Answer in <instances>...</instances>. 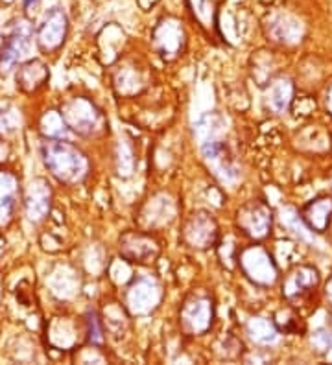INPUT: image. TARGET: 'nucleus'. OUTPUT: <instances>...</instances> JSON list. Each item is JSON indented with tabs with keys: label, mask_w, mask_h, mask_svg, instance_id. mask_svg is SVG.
I'll use <instances>...</instances> for the list:
<instances>
[{
	"label": "nucleus",
	"mask_w": 332,
	"mask_h": 365,
	"mask_svg": "<svg viewBox=\"0 0 332 365\" xmlns=\"http://www.w3.org/2000/svg\"><path fill=\"white\" fill-rule=\"evenodd\" d=\"M66 122L63 120L61 113L50 111L49 115L43 116L41 120V130L49 138H63L66 135Z\"/></svg>",
	"instance_id": "obj_21"
},
{
	"label": "nucleus",
	"mask_w": 332,
	"mask_h": 365,
	"mask_svg": "<svg viewBox=\"0 0 332 365\" xmlns=\"http://www.w3.org/2000/svg\"><path fill=\"white\" fill-rule=\"evenodd\" d=\"M203 157L205 160H208V163L213 165L214 172H216L221 179L236 178V172H238V170L233 165V160L227 157L226 148L221 146L220 143L211 140V143L203 148Z\"/></svg>",
	"instance_id": "obj_17"
},
{
	"label": "nucleus",
	"mask_w": 332,
	"mask_h": 365,
	"mask_svg": "<svg viewBox=\"0 0 332 365\" xmlns=\"http://www.w3.org/2000/svg\"><path fill=\"white\" fill-rule=\"evenodd\" d=\"M249 334L255 341L258 343H271L275 338H277V330L271 325L268 319H253L249 323Z\"/></svg>",
	"instance_id": "obj_23"
},
{
	"label": "nucleus",
	"mask_w": 332,
	"mask_h": 365,
	"mask_svg": "<svg viewBox=\"0 0 332 365\" xmlns=\"http://www.w3.org/2000/svg\"><path fill=\"white\" fill-rule=\"evenodd\" d=\"M319 284V273L312 266H297L283 284V295L288 301L303 299Z\"/></svg>",
	"instance_id": "obj_10"
},
{
	"label": "nucleus",
	"mask_w": 332,
	"mask_h": 365,
	"mask_svg": "<svg viewBox=\"0 0 332 365\" xmlns=\"http://www.w3.org/2000/svg\"><path fill=\"white\" fill-rule=\"evenodd\" d=\"M327 299L332 303V279L328 281V284H327Z\"/></svg>",
	"instance_id": "obj_31"
},
{
	"label": "nucleus",
	"mask_w": 332,
	"mask_h": 365,
	"mask_svg": "<svg viewBox=\"0 0 332 365\" xmlns=\"http://www.w3.org/2000/svg\"><path fill=\"white\" fill-rule=\"evenodd\" d=\"M6 155H8V146H6L4 140L0 138V163L6 159Z\"/></svg>",
	"instance_id": "obj_29"
},
{
	"label": "nucleus",
	"mask_w": 332,
	"mask_h": 365,
	"mask_svg": "<svg viewBox=\"0 0 332 365\" xmlns=\"http://www.w3.org/2000/svg\"><path fill=\"white\" fill-rule=\"evenodd\" d=\"M43 160L50 174L66 185L84 181L89 174V160L76 146L50 138L43 144Z\"/></svg>",
	"instance_id": "obj_1"
},
{
	"label": "nucleus",
	"mask_w": 332,
	"mask_h": 365,
	"mask_svg": "<svg viewBox=\"0 0 332 365\" xmlns=\"http://www.w3.org/2000/svg\"><path fill=\"white\" fill-rule=\"evenodd\" d=\"M89 332H91V339H94L96 343L102 341V332H100V329H98V321L96 317L91 316L89 317Z\"/></svg>",
	"instance_id": "obj_28"
},
{
	"label": "nucleus",
	"mask_w": 332,
	"mask_h": 365,
	"mask_svg": "<svg viewBox=\"0 0 332 365\" xmlns=\"http://www.w3.org/2000/svg\"><path fill=\"white\" fill-rule=\"evenodd\" d=\"M188 8L192 9L194 17L198 19L201 24H207L208 21L213 23L214 19V4L213 0H186Z\"/></svg>",
	"instance_id": "obj_24"
},
{
	"label": "nucleus",
	"mask_w": 332,
	"mask_h": 365,
	"mask_svg": "<svg viewBox=\"0 0 332 365\" xmlns=\"http://www.w3.org/2000/svg\"><path fill=\"white\" fill-rule=\"evenodd\" d=\"M69 34V15L63 6H50L44 9L36 28L37 45L43 52L52 53L61 48Z\"/></svg>",
	"instance_id": "obj_3"
},
{
	"label": "nucleus",
	"mask_w": 332,
	"mask_h": 365,
	"mask_svg": "<svg viewBox=\"0 0 332 365\" xmlns=\"http://www.w3.org/2000/svg\"><path fill=\"white\" fill-rule=\"evenodd\" d=\"M275 319H277V325H279V329L284 330V332H290V334H293V332H299V329H303L301 317L296 316L292 310H281Z\"/></svg>",
	"instance_id": "obj_25"
},
{
	"label": "nucleus",
	"mask_w": 332,
	"mask_h": 365,
	"mask_svg": "<svg viewBox=\"0 0 332 365\" xmlns=\"http://www.w3.org/2000/svg\"><path fill=\"white\" fill-rule=\"evenodd\" d=\"M159 303V288L148 279H139L128 294V304L135 314L150 312Z\"/></svg>",
	"instance_id": "obj_14"
},
{
	"label": "nucleus",
	"mask_w": 332,
	"mask_h": 365,
	"mask_svg": "<svg viewBox=\"0 0 332 365\" xmlns=\"http://www.w3.org/2000/svg\"><path fill=\"white\" fill-rule=\"evenodd\" d=\"M283 225L286 229H290V232H293L296 236H299L301 240H312V229L306 225V222L303 218H299V214L292 209V207H286L283 209Z\"/></svg>",
	"instance_id": "obj_20"
},
{
	"label": "nucleus",
	"mask_w": 332,
	"mask_h": 365,
	"mask_svg": "<svg viewBox=\"0 0 332 365\" xmlns=\"http://www.w3.org/2000/svg\"><path fill=\"white\" fill-rule=\"evenodd\" d=\"M41 6H43V0H21V11L28 19L36 17L39 14Z\"/></svg>",
	"instance_id": "obj_27"
},
{
	"label": "nucleus",
	"mask_w": 332,
	"mask_h": 365,
	"mask_svg": "<svg viewBox=\"0 0 332 365\" xmlns=\"http://www.w3.org/2000/svg\"><path fill=\"white\" fill-rule=\"evenodd\" d=\"M293 102V85L290 80H277L268 89V103L273 111L283 113Z\"/></svg>",
	"instance_id": "obj_19"
},
{
	"label": "nucleus",
	"mask_w": 332,
	"mask_h": 365,
	"mask_svg": "<svg viewBox=\"0 0 332 365\" xmlns=\"http://www.w3.org/2000/svg\"><path fill=\"white\" fill-rule=\"evenodd\" d=\"M312 345L318 349L319 352H327L332 349V334L331 332H325V330H318L314 336H312Z\"/></svg>",
	"instance_id": "obj_26"
},
{
	"label": "nucleus",
	"mask_w": 332,
	"mask_h": 365,
	"mask_svg": "<svg viewBox=\"0 0 332 365\" xmlns=\"http://www.w3.org/2000/svg\"><path fill=\"white\" fill-rule=\"evenodd\" d=\"M19 201V181L9 172H0V227L14 218Z\"/></svg>",
	"instance_id": "obj_15"
},
{
	"label": "nucleus",
	"mask_w": 332,
	"mask_h": 365,
	"mask_svg": "<svg viewBox=\"0 0 332 365\" xmlns=\"http://www.w3.org/2000/svg\"><path fill=\"white\" fill-rule=\"evenodd\" d=\"M26 216L31 222H41L50 210V188L44 179H36L28 187L26 197H24Z\"/></svg>",
	"instance_id": "obj_12"
},
{
	"label": "nucleus",
	"mask_w": 332,
	"mask_h": 365,
	"mask_svg": "<svg viewBox=\"0 0 332 365\" xmlns=\"http://www.w3.org/2000/svg\"><path fill=\"white\" fill-rule=\"evenodd\" d=\"M46 80H49V68L37 59L24 63L17 72V85L26 93L39 89Z\"/></svg>",
	"instance_id": "obj_18"
},
{
	"label": "nucleus",
	"mask_w": 332,
	"mask_h": 365,
	"mask_svg": "<svg viewBox=\"0 0 332 365\" xmlns=\"http://www.w3.org/2000/svg\"><path fill=\"white\" fill-rule=\"evenodd\" d=\"M238 227L243 235L255 240H262L270 235L271 210L264 201H249L238 210Z\"/></svg>",
	"instance_id": "obj_4"
},
{
	"label": "nucleus",
	"mask_w": 332,
	"mask_h": 365,
	"mask_svg": "<svg viewBox=\"0 0 332 365\" xmlns=\"http://www.w3.org/2000/svg\"><path fill=\"white\" fill-rule=\"evenodd\" d=\"M183 329L188 334H203L213 323V303L205 295H192L186 299L181 312Z\"/></svg>",
	"instance_id": "obj_6"
},
{
	"label": "nucleus",
	"mask_w": 332,
	"mask_h": 365,
	"mask_svg": "<svg viewBox=\"0 0 332 365\" xmlns=\"http://www.w3.org/2000/svg\"><path fill=\"white\" fill-rule=\"evenodd\" d=\"M120 251L129 260H135V262H150V259H154L155 253H157V245L144 235L128 232V235L120 238Z\"/></svg>",
	"instance_id": "obj_13"
},
{
	"label": "nucleus",
	"mask_w": 332,
	"mask_h": 365,
	"mask_svg": "<svg viewBox=\"0 0 332 365\" xmlns=\"http://www.w3.org/2000/svg\"><path fill=\"white\" fill-rule=\"evenodd\" d=\"M268 34L275 43L281 45H296L303 39L305 26L296 15L292 14H273L268 19Z\"/></svg>",
	"instance_id": "obj_8"
},
{
	"label": "nucleus",
	"mask_w": 332,
	"mask_h": 365,
	"mask_svg": "<svg viewBox=\"0 0 332 365\" xmlns=\"http://www.w3.org/2000/svg\"><path fill=\"white\" fill-rule=\"evenodd\" d=\"M21 115L19 109L8 100H0V133H11L17 130Z\"/></svg>",
	"instance_id": "obj_22"
},
{
	"label": "nucleus",
	"mask_w": 332,
	"mask_h": 365,
	"mask_svg": "<svg viewBox=\"0 0 332 365\" xmlns=\"http://www.w3.org/2000/svg\"><path fill=\"white\" fill-rule=\"evenodd\" d=\"M14 2H17V0H0V4L2 6H11Z\"/></svg>",
	"instance_id": "obj_32"
},
{
	"label": "nucleus",
	"mask_w": 332,
	"mask_h": 365,
	"mask_svg": "<svg viewBox=\"0 0 332 365\" xmlns=\"http://www.w3.org/2000/svg\"><path fill=\"white\" fill-rule=\"evenodd\" d=\"M240 262L246 275L258 284H271L277 279V267L262 247H249L243 251Z\"/></svg>",
	"instance_id": "obj_7"
},
{
	"label": "nucleus",
	"mask_w": 332,
	"mask_h": 365,
	"mask_svg": "<svg viewBox=\"0 0 332 365\" xmlns=\"http://www.w3.org/2000/svg\"><path fill=\"white\" fill-rule=\"evenodd\" d=\"M34 37L36 28L31 19L21 15L8 24L0 45V74H8L17 63L26 58L34 46Z\"/></svg>",
	"instance_id": "obj_2"
},
{
	"label": "nucleus",
	"mask_w": 332,
	"mask_h": 365,
	"mask_svg": "<svg viewBox=\"0 0 332 365\" xmlns=\"http://www.w3.org/2000/svg\"><path fill=\"white\" fill-rule=\"evenodd\" d=\"M63 120L69 128L80 131V133H93L98 128L102 116L96 111V107L85 98H74L61 109Z\"/></svg>",
	"instance_id": "obj_5"
},
{
	"label": "nucleus",
	"mask_w": 332,
	"mask_h": 365,
	"mask_svg": "<svg viewBox=\"0 0 332 365\" xmlns=\"http://www.w3.org/2000/svg\"><path fill=\"white\" fill-rule=\"evenodd\" d=\"M327 109L331 111V115H332V87L328 89V93H327Z\"/></svg>",
	"instance_id": "obj_30"
},
{
	"label": "nucleus",
	"mask_w": 332,
	"mask_h": 365,
	"mask_svg": "<svg viewBox=\"0 0 332 365\" xmlns=\"http://www.w3.org/2000/svg\"><path fill=\"white\" fill-rule=\"evenodd\" d=\"M218 229L214 220L205 212L194 214L185 225V236L186 244L192 245V247H198V250H205L208 245H213L216 240Z\"/></svg>",
	"instance_id": "obj_9"
},
{
	"label": "nucleus",
	"mask_w": 332,
	"mask_h": 365,
	"mask_svg": "<svg viewBox=\"0 0 332 365\" xmlns=\"http://www.w3.org/2000/svg\"><path fill=\"white\" fill-rule=\"evenodd\" d=\"M185 31L179 21L173 17L163 19L154 30V43L161 53H176L183 46Z\"/></svg>",
	"instance_id": "obj_11"
},
{
	"label": "nucleus",
	"mask_w": 332,
	"mask_h": 365,
	"mask_svg": "<svg viewBox=\"0 0 332 365\" xmlns=\"http://www.w3.org/2000/svg\"><path fill=\"white\" fill-rule=\"evenodd\" d=\"M332 218V197L321 196L316 197L303 210V220L306 222L312 231L323 232L327 231L328 223Z\"/></svg>",
	"instance_id": "obj_16"
}]
</instances>
